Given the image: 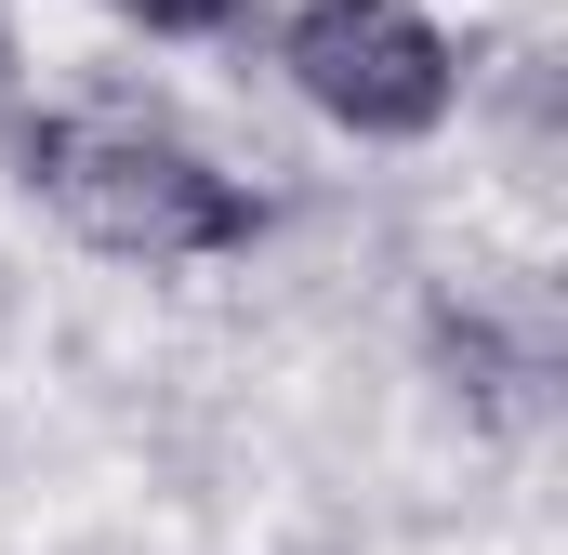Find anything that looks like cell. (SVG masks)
Returning a JSON list of instances; mask_svg holds the SVG:
<instances>
[{
  "instance_id": "6da1fadb",
  "label": "cell",
  "mask_w": 568,
  "mask_h": 555,
  "mask_svg": "<svg viewBox=\"0 0 568 555\" xmlns=\"http://www.w3.org/2000/svg\"><path fill=\"white\" fill-rule=\"evenodd\" d=\"M13 185L106 265H225L265 239V199L185 145L172 120H133V107H27L13 120Z\"/></svg>"
},
{
  "instance_id": "7a4b0ae2",
  "label": "cell",
  "mask_w": 568,
  "mask_h": 555,
  "mask_svg": "<svg viewBox=\"0 0 568 555\" xmlns=\"http://www.w3.org/2000/svg\"><path fill=\"white\" fill-rule=\"evenodd\" d=\"M278 67H291V93L357 145H424L463 107V53H449V27L424 0H291Z\"/></svg>"
},
{
  "instance_id": "3957f363",
  "label": "cell",
  "mask_w": 568,
  "mask_h": 555,
  "mask_svg": "<svg viewBox=\"0 0 568 555\" xmlns=\"http://www.w3.org/2000/svg\"><path fill=\"white\" fill-rule=\"evenodd\" d=\"M106 13H120V27H145V40H225L252 0H106Z\"/></svg>"
},
{
  "instance_id": "277c9868",
  "label": "cell",
  "mask_w": 568,
  "mask_h": 555,
  "mask_svg": "<svg viewBox=\"0 0 568 555\" xmlns=\"http://www.w3.org/2000/svg\"><path fill=\"white\" fill-rule=\"evenodd\" d=\"M13 120H27V40L0 27V133H13Z\"/></svg>"
}]
</instances>
